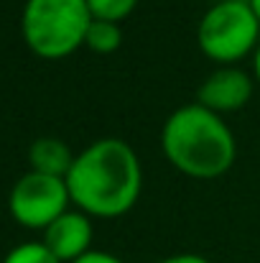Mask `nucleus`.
Returning a JSON list of instances; mask_svg holds the SVG:
<instances>
[{
  "instance_id": "1",
  "label": "nucleus",
  "mask_w": 260,
  "mask_h": 263,
  "mask_svg": "<svg viewBox=\"0 0 260 263\" xmlns=\"http://www.w3.org/2000/svg\"><path fill=\"white\" fill-rule=\"evenodd\" d=\"M67 186L72 202L85 215L120 217L141 197V161L125 141L99 138L74 156Z\"/></svg>"
},
{
  "instance_id": "2",
  "label": "nucleus",
  "mask_w": 260,
  "mask_h": 263,
  "mask_svg": "<svg viewBox=\"0 0 260 263\" xmlns=\"http://www.w3.org/2000/svg\"><path fill=\"white\" fill-rule=\"evenodd\" d=\"M161 148L166 159L194 179L222 176L235 164V136L225 118L202 102L176 107L164 123Z\"/></svg>"
},
{
  "instance_id": "3",
  "label": "nucleus",
  "mask_w": 260,
  "mask_h": 263,
  "mask_svg": "<svg viewBox=\"0 0 260 263\" xmlns=\"http://www.w3.org/2000/svg\"><path fill=\"white\" fill-rule=\"evenodd\" d=\"M92 13L87 0H26L21 31L31 51L62 59L85 44Z\"/></svg>"
},
{
  "instance_id": "4",
  "label": "nucleus",
  "mask_w": 260,
  "mask_h": 263,
  "mask_svg": "<svg viewBox=\"0 0 260 263\" xmlns=\"http://www.w3.org/2000/svg\"><path fill=\"white\" fill-rule=\"evenodd\" d=\"M260 21L248 0H219L199 21V49L222 64L237 62L258 49Z\"/></svg>"
},
{
  "instance_id": "5",
  "label": "nucleus",
  "mask_w": 260,
  "mask_h": 263,
  "mask_svg": "<svg viewBox=\"0 0 260 263\" xmlns=\"http://www.w3.org/2000/svg\"><path fill=\"white\" fill-rule=\"evenodd\" d=\"M69 186L62 176L28 172L23 174L10 189L8 207L10 215L26 228L46 230L59 215L69 210Z\"/></svg>"
},
{
  "instance_id": "6",
  "label": "nucleus",
  "mask_w": 260,
  "mask_h": 263,
  "mask_svg": "<svg viewBox=\"0 0 260 263\" xmlns=\"http://www.w3.org/2000/svg\"><path fill=\"white\" fill-rule=\"evenodd\" d=\"M250 95H253V80L248 72L237 67H219L199 85L196 102L222 115V112L240 110L250 100Z\"/></svg>"
},
{
  "instance_id": "7",
  "label": "nucleus",
  "mask_w": 260,
  "mask_h": 263,
  "mask_svg": "<svg viewBox=\"0 0 260 263\" xmlns=\"http://www.w3.org/2000/svg\"><path fill=\"white\" fill-rule=\"evenodd\" d=\"M59 261L72 263L79 256H85L87 251H92V222L89 215L82 210H67L64 215H59L46 230H44V240H41Z\"/></svg>"
},
{
  "instance_id": "8",
  "label": "nucleus",
  "mask_w": 260,
  "mask_h": 263,
  "mask_svg": "<svg viewBox=\"0 0 260 263\" xmlns=\"http://www.w3.org/2000/svg\"><path fill=\"white\" fill-rule=\"evenodd\" d=\"M28 161H31V172L67 179L72 164H74V156H72V151L64 141L38 138V141H33V146L28 151Z\"/></svg>"
},
{
  "instance_id": "9",
  "label": "nucleus",
  "mask_w": 260,
  "mask_h": 263,
  "mask_svg": "<svg viewBox=\"0 0 260 263\" xmlns=\"http://www.w3.org/2000/svg\"><path fill=\"white\" fill-rule=\"evenodd\" d=\"M120 44H123V31H120L117 23L92 18L85 36V46H89L97 54H112V51H117Z\"/></svg>"
},
{
  "instance_id": "10",
  "label": "nucleus",
  "mask_w": 260,
  "mask_h": 263,
  "mask_svg": "<svg viewBox=\"0 0 260 263\" xmlns=\"http://www.w3.org/2000/svg\"><path fill=\"white\" fill-rule=\"evenodd\" d=\"M135 5H138V0H87L92 18L112 21V23H120L125 15H130Z\"/></svg>"
},
{
  "instance_id": "11",
  "label": "nucleus",
  "mask_w": 260,
  "mask_h": 263,
  "mask_svg": "<svg viewBox=\"0 0 260 263\" xmlns=\"http://www.w3.org/2000/svg\"><path fill=\"white\" fill-rule=\"evenodd\" d=\"M3 263H62L44 243H21L15 246Z\"/></svg>"
},
{
  "instance_id": "12",
  "label": "nucleus",
  "mask_w": 260,
  "mask_h": 263,
  "mask_svg": "<svg viewBox=\"0 0 260 263\" xmlns=\"http://www.w3.org/2000/svg\"><path fill=\"white\" fill-rule=\"evenodd\" d=\"M72 263H123L117 256L107 253V251H87L85 256H79L77 261Z\"/></svg>"
},
{
  "instance_id": "13",
  "label": "nucleus",
  "mask_w": 260,
  "mask_h": 263,
  "mask_svg": "<svg viewBox=\"0 0 260 263\" xmlns=\"http://www.w3.org/2000/svg\"><path fill=\"white\" fill-rule=\"evenodd\" d=\"M156 263H212V261H207L204 256H196V253H178V256H169V258H161Z\"/></svg>"
},
{
  "instance_id": "14",
  "label": "nucleus",
  "mask_w": 260,
  "mask_h": 263,
  "mask_svg": "<svg viewBox=\"0 0 260 263\" xmlns=\"http://www.w3.org/2000/svg\"><path fill=\"white\" fill-rule=\"evenodd\" d=\"M253 67H255V77H258V82H260V44H258V49H255V59H253Z\"/></svg>"
},
{
  "instance_id": "15",
  "label": "nucleus",
  "mask_w": 260,
  "mask_h": 263,
  "mask_svg": "<svg viewBox=\"0 0 260 263\" xmlns=\"http://www.w3.org/2000/svg\"><path fill=\"white\" fill-rule=\"evenodd\" d=\"M250 5H253V10H255V15H258V21H260V0H248Z\"/></svg>"
}]
</instances>
